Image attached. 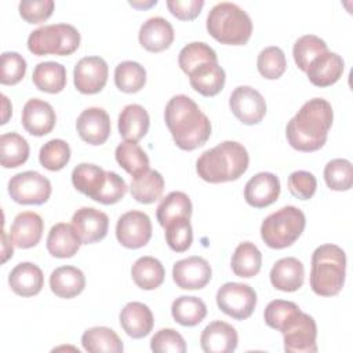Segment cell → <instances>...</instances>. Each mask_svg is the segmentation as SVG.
<instances>
[{
    "mask_svg": "<svg viewBox=\"0 0 353 353\" xmlns=\"http://www.w3.org/2000/svg\"><path fill=\"white\" fill-rule=\"evenodd\" d=\"M80 138L90 145H102L110 135V117L102 108H87L76 121Z\"/></svg>",
    "mask_w": 353,
    "mask_h": 353,
    "instance_id": "16",
    "label": "cell"
},
{
    "mask_svg": "<svg viewBox=\"0 0 353 353\" xmlns=\"http://www.w3.org/2000/svg\"><path fill=\"white\" fill-rule=\"evenodd\" d=\"M26 73L25 58L15 51H6L1 54V76L0 81L6 85L19 83Z\"/></svg>",
    "mask_w": 353,
    "mask_h": 353,
    "instance_id": "48",
    "label": "cell"
},
{
    "mask_svg": "<svg viewBox=\"0 0 353 353\" xmlns=\"http://www.w3.org/2000/svg\"><path fill=\"white\" fill-rule=\"evenodd\" d=\"M171 314L178 324L183 327H194L207 316V306L204 301L197 296L182 295L172 302Z\"/></svg>",
    "mask_w": 353,
    "mask_h": 353,
    "instance_id": "37",
    "label": "cell"
},
{
    "mask_svg": "<svg viewBox=\"0 0 353 353\" xmlns=\"http://www.w3.org/2000/svg\"><path fill=\"white\" fill-rule=\"evenodd\" d=\"M188 76L192 88L204 97L219 94L226 80L225 70L218 62L200 63Z\"/></svg>",
    "mask_w": 353,
    "mask_h": 353,
    "instance_id": "24",
    "label": "cell"
},
{
    "mask_svg": "<svg viewBox=\"0 0 353 353\" xmlns=\"http://www.w3.org/2000/svg\"><path fill=\"white\" fill-rule=\"evenodd\" d=\"M247 149L236 141H225L205 150L196 161L199 176L210 183L239 179L248 168Z\"/></svg>",
    "mask_w": 353,
    "mask_h": 353,
    "instance_id": "3",
    "label": "cell"
},
{
    "mask_svg": "<svg viewBox=\"0 0 353 353\" xmlns=\"http://www.w3.org/2000/svg\"><path fill=\"white\" fill-rule=\"evenodd\" d=\"M116 161L131 176H138L149 170V157L146 152L132 141H123L114 150Z\"/></svg>",
    "mask_w": 353,
    "mask_h": 353,
    "instance_id": "36",
    "label": "cell"
},
{
    "mask_svg": "<svg viewBox=\"0 0 353 353\" xmlns=\"http://www.w3.org/2000/svg\"><path fill=\"white\" fill-rule=\"evenodd\" d=\"M8 284L17 295L33 296L41 291L44 276L37 265L32 262H21L10 272Z\"/></svg>",
    "mask_w": 353,
    "mask_h": 353,
    "instance_id": "26",
    "label": "cell"
},
{
    "mask_svg": "<svg viewBox=\"0 0 353 353\" xmlns=\"http://www.w3.org/2000/svg\"><path fill=\"white\" fill-rule=\"evenodd\" d=\"M164 190V178L156 170H148L135 176L130 185L131 196L142 204H152L159 200Z\"/></svg>",
    "mask_w": 353,
    "mask_h": 353,
    "instance_id": "33",
    "label": "cell"
},
{
    "mask_svg": "<svg viewBox=\"0 0 353 353\" xmlns=\"http://www.w3.org/2000/svg\"><path fill=\"white\" fill-rule=\"evenodd\" d=\"M127 189L128 188H127L125 181L119 174H116L113 171H106L105 186L95 201H98L101 204H106V205L114 204L124 197V194L127 193Z\"/></svg>",
    "mask_w": 353,
    "mask_h": 353,
    "instance_id": "52",
    "label": "cell"
},
{
    "mask_svg": "<svg viewBox=\"0 0 353 353\" xmlns=\"http://www.w3.org/2000/svg\"><path fill=\"white\" fill-rule=\"evenodd\" d=\"M1 99H3V120H1V124H6L7 120H8V114L11 113V105H10L6 95H1Z\"/></svg>",
    "mask_w": 353,
    "mask_h": 353,
    "instance_id": "55",
    "label": "cell"
},
{
    "mask_svg": "<svg viewBox=\"0 0 353 353\" xmlns=\"http://www.w3.org/2000/svg\"><path fill=\"white\" fill-rule=\"evenodd\" d=\"M146 83L145 68L135 61L120 62L114 69V84L123 92H137Z\"/></svg>",
    "mask_w": 353,
    "mask_h": 353,
    "instance_id": "40",
    "label": "cell"
},
{
    "mask_svg": "<svg viewBox=\"0 0 353 353\" xmlns=\"http://www.w3.org/2000/svg\"><path fill=\"white\" fill-rule=\"evenodd\" d=\"M8 193L19 204H43L51 196V182L37 171L19 172L8 181Z\"/></svg>",
    "mask_w": 353,
    "mask_h": 353,
    "instance_id": "9",
    "label": "cell"
},
{
    "mask_svg": "<svg viewBox=\"0 0 353 353\" xmlns=\"http://www.w3.org/2000/svg\"><path fill=\"white\" fill-rule=\"evenodd\" d=\"M284 336V350L288 353H316L317 325L312 316L302 310L281 332Z\"/></svg>",
    "mask_w": 353,
    "mask_h": 353,
    "instance_id": "10",
    "label": "cell"
},
{
    "mask_svg": "<svg viewBox=\"0 0 353 353\" xmlns=\"http://www.w3.org/2000/svg\"><path fill=\"white\" fill-rule=\"evenodd\" d=\"M343 59L336 52L327 51L314 58L306 69L310 83L316 87H328L336 83L343 73Z\"/></svg>",
    "mask_w": 353,
    "mask_h": 353,
    "instance_id": "22",
    "label": "cell"
},
{
    "mask_svg": "<svg viewBox=\"0 0 353 353\" xmlns=\"http://www.w3.org/2000/svg\"><path fill=\"white\" fill-rule=\"evenodd\" d=\"M116 237L125 248H141L152 237L150 218L142 211H128L123 214L116 223Z\"/></svg>",
    "mask_w": 353,
    "mask_h": 353,
    "instance_id": "11",
    "label": "cell"
},
{
    "mask_svg": "<svg viewBox=\"0 0 353 353\" xmlns=\"http://www.w3.org/2000/svg\"><path fill=\"white\" fill-rule=\"evenodd\" d=\"M164 119L174 142L182 150L203 146L211 135L208 117L188 95H174L165 106Z\"/></svg>",
    "mask_w": 353,
    "mask_h": 353,
    "instance_id": "2",
    "label": "cell"
},
{
    "mask_svg": "<svg viewBox=\"0 0 353 353\" xmlns=\"http://www.w3.org/2000/svg\"><path fill=\"white\" fill-rule=\"evenodd\" d=\"M81 240L69 223H55L47 236V250L55 258H70L80 248Z\"/></svg>",
    "mask_w": 353,
    "mask_h": 353,
    "instance_id": "27",
    "label": "cell"
},
{
    "mask_svg": "<svg viewBox=\"0 0 353 353\" xmlns=\"http://www.w3.org/2000/svg\"><path fill=\"white\" fill-rule=\"evenodd\" d=\"M204 6L203 0H168L167 7L174 17L182 21L194 19Z\"/></svg>",
    "mask_w": 353,
    "mask_h": 353,
    "instance_id": "53",
    "label": "cell"
},
{
    "mask_svg": "<svg viewBox=\"0 0 353 353\" xmlns=\"http://www.w3.org/2000/svg\"><path fill=\"white\" fill-rule=\"evenodd\" d=\"M332 120L334 110L328 101L323 98L309 99L288 121L285 128L287 141L301 152L319 150L327 142Z\"/></svg>",
    "mask_w": 353,
    "mask_h": 353,
    "instance_id": "1",
    "label": "cell"
},
{
    "mask_svg": "<svg viewBox=\"0 0 353 353\" xmlns=\"http://www.w3.org/2000/svg\"><path fill=\"white\" fill-rule=\"evenodd\" d=\"M106 182V171L99 165L81 163L72 171V183L83 194L97 200Z\"/></svg>",
    "mask_w": 353,
    "mask_h": 353,
    "instance_id": "30",
    "label": "cell"
},
{
    "mask_svg": "<svg viewBox=\"0 0 353 353\" xmlns=\"http://www.w3.org/2000/svg\"><path fill=\"white\" fill-rule=\"evenodd\" d=\"M189 219L190 218L186 216H178L164 226L165 241L168 247L175 252H183L192 245L193 230Z\"/></svg>",
    "mask_w": 353,
    "mask_h": 353,
    "instance_id": "45",
    "label": "cell"
},
{
    "mask_svg": "<svg viewBox=\"0 0 353 353\" xmlns=\"http://www.w3.org/2000/svg\"><path fill=\"white\" fill-rule=\"evenodd\" d=\"M80 46L79 30L69 23L44 25L28 37V48L34 55H70Z\"/></svg>",
    "mask_w": 353,
    "mask_h": 353,
    "instance_id": "7",
    "label": "cell"
},
{
    "mask_svg": "<svg viewBox=\"0 0 353 353\" xmlns=\"http://www.w3.org/2000/svg\"><path fill=\"white\" fill-rule=\"evenodd\" d=\"M0 150L4 168L19 167L29 157V143L17 132H7L0 137Z\"/></svg>",
    "mask_w": 353,
    "mask_h": 353,
    "instance_id": "38",
    "label": "cell"
},
{
    "mask_svg": "<svg viewBox=\"0 0 353 353\" xmlns=\"http://www.w3.org/2000/svg\"><path fill=\"white\" fill-rule=\"evenodd\" d=\"M12 252H14L12 244L8 243L7 234H6L4 230H3V262H6L10 256H12Z\"/></svg>",
    "mask_w": 353,
    "mask_h": 353,
    "instance_id": "54",
    "label": "cell"
},
{
    "mask_svg": "<svg viewBox=\"0 0 353 353\" xmlns=\"http://www.w3.org/2000/svg\"><path fill=\"white\" fill-rule=\"evenodd\" d=\"M131 276L139 288L149 291L163 284L165 270L159 259L153 256H141L134 262Z\"/></svg>",
    "mask_w": 353,
    "mask_h": 353,
    "instance_id": "34",
    "label": "cell"
},
{
    "mask_svg": "<svg viewBox=\"0 0 353 353\" xmlns=\"http://www.w3.org/2000/svg\"><path fill=\"white\" fill-rule=\"evenodd\" d=\"M305 279L303 263L294 256L279 259L270 270V283L274 288L285 292L296 291Z\"/></svg>",
    "mask_w": 353,
    "mask_h": 353,
    "instance_id": "25",
    "label": "cell"
},
{
    "mask_svg": "<svg viewBox=\"0 0 353 353\" xmlns=\"http://www.w3.org/2000/svg\"><path fill=\"white\" fill-rule=\"evenodd\" d=\"M32 80L40 91L57 94L66 85V69L59 62H40L33 70Z\"/></svg>",
    "mask_w": 353,
    "mask_h": 353,
    "instance_id": "32",
    "label": "cell"
},
{
    "mask_svg": "<svg viewBox=\"0 0 353 353\" xmlns=\"http://www.w3.org/2000/svg\"><path fill=\"white\" fill-rule=\"evenodd\" d=\"M207 30L222 44L243 46L251 37L252 21L237 4L221 1L207 15Z\"/></svg>",
    "mask_w": 353,
    "mask_h": 353,
    "instance_id": "5",
    "label": "cell"
},
{
    "mask_svg": "<svg viewBox=\"0 0 353 353\" xmlns=\"http://www.w3.org/2000/svg\"><path fill=\"white\" fill-rule=\"evenodd\" d=\"M232 270L239 277H252L259 273L262 266V254L258 247L251 241L240 243L230 261Z\"/></svg>",
    "mask_w": 353,
    "mask_h": 353,
    "instance_id": "35",
    "label": "cell"
},
{
    "mask_svg": "<svg viewBox=\"0 0 353 353\" xmlns=\"http://www.w3.org/2000/svg\"><path fill=\"white\" fill-rule=\"evenodd\" d=\"M52 0H23L19 3V14L29 23H40L48 19L54 11Z\"/></svg>",
    "mask_w": 353,
    "mask_h": 353,
    "instance_id": "51",
    "label": "cell"
},
{
    "mask_svg": "<svg viewBox=\"0 0 353 353\" xmlns=\"http://www.w3.org/2000/svg\"><path fill=\"white\" fill-rule=\"evenodd\" d=\"M346 274L345 251L335 244L319 245L312 254L310 287L320 296L336 295L343 284Z\"/></svg>",
    "mask_w": 353,
    "mask_h": 353,
    "instance_id": "4",
    "label": "cell"
},
{
    "mask_svg": "<svg viewBox=\"0 0 353 353\" xmlns=\"http://www.w3.org/2000/svg\"><path fill=\"white\" fill-rule=\"evenodd\" d=\"M138 40L150 52L164 51L174 41V28L165 18L152 17L141 25Z\"/></svg>",
    "mask_w": 353,
    "mask_h": 353,
    "instance_id": "20",
    "label": "cell"
},
{
    "mask_svg": "<svg viewBox=\"0 0 353 353\" xmlns=\"http://www.w3.org/2000/svg\"><path fill=\"white\" fill-rule=\"evenodd\" d=\"M316 176L309 171H294L288 176V189L299 200H309L316 193Z\"/></svg>",
    "mask_w": 353,
    "mask_h": 353,
    "instance_id": "50",
    "label": "cell"
},
{
    "mask_svg": "<svg viewBox=\"0 0 353 353\" xmlns=\"http://www.w3.org/2000/svg\"><path fill=\"white\" fill-rule=\"evenodd\" d=\"M259 73L269 80L279 79L287 69V61L283 50L276 46L263 48L256 59Z\"/></svg>",
    "mask_w": 353,
    "mask_h": 353,
    "instance_id": "47",
    "label": "cell"
},
{
    "mask_svg": "<svg viewBox=\"0 0 353 353\" xmlns=\"http://www.w3.org/2000/svg\"><path fill=\"white\" fill-rule=\"evenodd\" d=\"M120 325L134 339L143 338L153 330L152 310L142 302H128L120 312Z\"/></svg>",
    "mask_w": 353,
    "mask_h": 353,
    "instance_id": "23",
    "label": "cell"
},
{
    "mask_svg": "<svg viewBox=\"0 0 353 353\" xmlns=\"http://www.w3.org/2000/svg\"><path fill=\"white\" fill-rule=\"evenodd\" d=\"M39 160L44 168L59 171L70 160V146L63 139H51L41 146Z\"/></svg>",
    "mask_w": 353,
    "mask_h": 353,
    "instance_id": "46",
    "label": "cell"
},
{
    "mask_svg": "<svg viewBox=\"0 0 353 353\" xmlns=\"http://www.w3.org/2000/svg\"><path fill=\"white\" fill-rule=\"evenodd\" d=\"M43 230L44 222L41 216L33 211H23L14 218L10 239L19 248H30L40 241Z\"/></svg>",
    "mask_w": 353,
    "mask_h": 353,
    "instance_id": "21",
    "label": "cell"
},
{
    "mask_svg": "<svg viewBox=\"0 0 353 353\" xmlns=\"http://www.w3.org/2000/svg\"><path fill=\"white\" fill-rule=\"evenodd\" d=\"M190 215H192V201L189 196L183 192L168 193L164 199H161L156 211V218L163 228L174 218H178V216L190 218Z\"/></svg>",
    "mask_w": 353,
    "mask_h": 353,
    "instance_id": "39",
    "label": "cell"
},
{
    "mask_svg": "<svg viewBox=\"0 0 353 353\" xmlns=\"http://www.w3.org/2000/svg\"><path fill=\"white\" fill-rule=\"evenodd\" d=\"M149 123L146 109L138 103H130L119 114V132L125 141L138 142L146 135Z\"/></svg>",
    "mask_w": 353,
    "mask_h": 353,
    "instance_id": "28",
    "label": "cell"
},
{
    "mask_svg": "<svg viewBox=\"0 0 353 353\" xmlns=\"http://www.w3.org/2000/svg\"><path fill=\"white\" fill-rule=\"evenodd\" d=\"M85 287L84 273L74 266H59L50 274L51 291L65 299L77 296Z\"/></svg>",
    "mask_w": 353,
    "mask_h": 353,
    "instance_id": "29",
    "label": "cell"
},
{
    "mask_svg": "<svg viewBox=\"0 0 353 353\" xmlns=\"http://www.w3.org/2000/svg\"><path fill=\"white\" fill-rule=\"evenodd\" d=\"M72 226L83 244H94L106 236L109 218L97 208L81 207L73 214Z\"/></svg>",
    "mask_w": 353,
    "mask_h": 353,
    "instance_id": "15",
    "label": "cell"
},
{
    "mask_svg": "<svg viewBox=\"0 0 353 353\" xmlns=\"http://www.w3.org/2000/svg\"><path fill=\"white\" fill-rule=\"evenodd\" d=\"M211 266L201 256H189L176 261L172 268V279L182 290L204 288L211 280Z\"/></svg>",
    "mask_w": 353,
    "mask_h": 353,
    "instance_id": "14",
    "label": "cell"
},
{
    "mask_svg": "<svg viewBox=\"0 0 353 353\" xmlns=\"http://www.w3.org/2000/svg\"><path fill=\"white\" fill-rule=\"evenodd\" d=\"M324 179L331 190H349L353 185V167L346 159H334L324 167Z\"/></svg>",
    "mask_w": 353,
    "mask_h": 353,
    "instance_id": "44",
    "label": "cell"
},
{
    "mask_svg": "<svg viewBox=\"0 0 353 353\" xmlns=\"http://www.w3.org/2000/svg\"><path fill=\"white\" fill-rule=\"evenodd\" d=\"M306 218L302 210L294 205H285L268 215L261 225V237L263 243L274 250L292 245L302 234Z\"/></svg>",
    "mask_w": 353,
    "mask_h": 353,
    "instance_id": "6",
    "label": "cell"
},
{
    "mask_svg": "<svg viewBox=\"0 0 353 353\" xmlns=\"http://www.w3.org/2000/svg\"><path fill=\"white\" fill-rule=\"evenodd\" d=\"M150 349L156 353H185L186 343L183 336L174 328H163L152 336Z\"/></svg>",
    "mask_w": 353,
    "mask_h": 353,
    "instance_id": "49",
    "label": "cell"
},
{
    "mask_svg": "<svg viewBox=\"0 0 353 353\" xmlns=\"http://www.w3.org/2000/svg\"><path fill=\"white\" fill-rule=\"evenodd\" d=\"M327 51H328L327 44L323 39L314 34H305L295 41L292 48V55L296 66L302 72H306L310 62Z\"/></svg>",
    "mask_w": 353,
    "mask_h": 353,
    "instance_id": "41",
    "label": "cell"
},
{
    "mask_svg": "<svg viewBox=\"0 0 353 353\" xmlns=\"http://www.w3.org/2000/svg\"><path fill=\"white\" fill-rule=\"evenodd\" d=\"M229 106L232 113L247 125L258 124L266 114L265 98L250 85L236 87L230 94Z\"/></svg>",
    "mask_w": 353,
    "mask_h": 353,
    "instance_id": "12",
    "label": "cell"
},
{
    "mask_svg": "<svg viewBox=\"0 0 353 353\" xmlns=\"http://www.w3.org/2000/svg\"><path fill=\"white\" fill-rule=\"evenodd\" d=\"M204 62H218L216 52L204 41L189 43L179 51L178 63L186 74Z\"/></svg>",
    "mask_w": 353,
    "mask_h": 353,
    "instance_id": "42",
    "label": "cell"
},
{
    "mask_svg": "<svg viewBox=\"0 0 353 353\" xmlns=\"http://www.w3.org/2000/svg\"><path fill=\"white\" fill-rule=\"evenodd\" d=\"M81 345L90 353H121L124 346L119 335L108 327H92L81 335Z\"/></svg>",
    "mask_w": 353,
    "mask_h": 353,
    "instance_id": "31",
    "label": "cell"
},
{
    "mask_svg": "<svg viewBox=\"0 0 353 353\" xmlns=\"http://www.w3.org/2000/svg\"><path fill=\"white\" fill-rule=\"evenodd\" d=\"M108 74L109 68L103 58L84 57L74 66L73 83L81 94H97L105 87Z\"/></svg>",
    "mask_w": 353,
    "mask_h": 353,
    "instance_id": "13",
    "label": "cell"
},
{
    "mask_svg": "<svg viewBox=\"0 0 353 353\" xmlns=\"http://www.w3.org/2000/svg\"><path fill=\"white\" fill-rule=\"evenodd\" d=\"M57 121L52 106L39 98L29 99L22 109V125L23 128L34 135L43 137L52 131Z\"/></svg>",
    "mask_w": 353,
    "mask_h": 353,
    "instance_id": "18",
    "label": "cell"
},
{
    "mask_svg": "<svg viewBox=\"0 0 353 353\" xmlns=\"http://www.w3.org/2000/svg\"><path fill=\"white\" fill-rule=\"evenodd\" d=\"M280 179L272 172L255 174L244 186L245 201L255 208L273 204L280 194Z\"/></svg>",
    "mask_w": 353,
    "mask_h": 353,
    "instance_id": "17",
    "label": "cell"
},
{
    "mask_svg": "<svg viewBox=\"0 0 353 353\" xmlns=\"http://www.w3.org/2000/svg\"><path fill=\"white\" fill-rule=\"evenodd\" d=\"M299 312L301 309L296 303L291 301L274 299L268 303L263 312V319L270 328L283 332L284 328L295 319Z\"/></svg>",
    "mask_w": 353,
    "mask_h": 353,
    "instance_id": "43",
    "label": "cell"
},
{
    "mask_svg": "<svg viewBox=\"0 0 353 353\" xmlns=\"http://www.w3.org/2000/svg\"><path fill=\"white\" fill-rule=\"evenodd\" d=\"M237 342L239 336L236 328L221 320L210 323L200 336V346L205 353L234 352Z\"/></svg>",
    "mask_w": 353,
    "mask_h": 353,
    "instance_id": "19",
    "label": "cell"
},
{
    "mask_svg": "<svg viewBox=\"0 0 353 353\" xmlns=\"http://www.w3.org/2000/svg\"><path fill=\"white\" fill-rule=\"evenodd\" d=\"M216 305L236 320L248 319L256 306V292L243 283H225L216 292Z\"/></svg>",
    "mask_w": 353,
    "mask_h": 353,
    "instance_id": "8",
    "label": "cell"
}]
</instances>
